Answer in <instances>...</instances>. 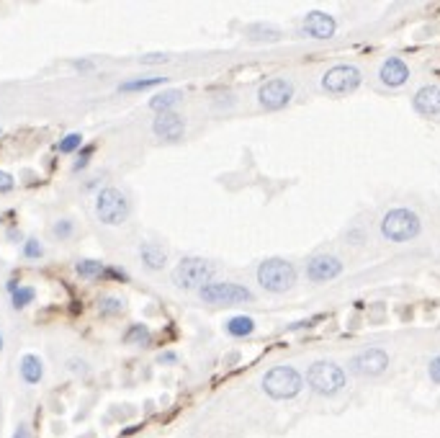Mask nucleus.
Segmentation results:
<instances>
[{"instance_id": "obj_1", "label": "nucleus", "mask_w": 440, "mask_h": 438, "mask_svg": "<svg viewBox=\"0 0 440 438\" xmlns=\"http://www.w3.org/2000/svg\"><path fill=\"white\" fill-rule=\"evenodd\" d=\"M261 387L270 400H294L304 387V376L299 374L294 366L281 364L263 374Z\"/></svg>"}, {"instance_id": "obj_2", "label": "nucleus", "mask_w": 440, "mask_h": 438, "mask_svg": "<svg viewBox=\"0 0 440 438\" xmlns=\"http://www.w3.org/2000/svg\"><path fill=\"white\" fill-rule=\"evenodd\" d=\"M258 283L270 294H283L288 289H294L297 283V268L286 258H265L258 265Z\"/></svg>"}, {"instance_id": "obj_3", "label": "nucleus", "mask_w": 440, "mask_h": 438, "mask_svg": "<svg viewBox=\"0 0 440 438\" xmlns=\"http://www.w3.org/2000/svg\"><path fill=\"white\" fill-rule=\"evenodd\" d=\"M423 229V222L414 214L412 209L407 207H396V209H389L381 219V235L389 240V243H410L420 235Z\"/></svg>"}, {"instance_id": "obj_4", "label": "nucleus", "mask_w": 440, "mask_h": 438, "mask_svg": "<svg viewBox=\"0 0 440 438\" xmlns=\"http://www.w3.org/2000/svg\"><path fill=\"white\" fill-rule=\"evenodd\" d=\"M170 279L178 289H183V292L204 289V286L211 283V279H214V265L209 263L206 258H196V256L180 258L178 265L173 268Z\"/></svg>"}, {"instance_id": "obj_5", "label": "nucleus", "mask_w": 440, "mask_h": 438, "mask_svg": "<svg viewBox=\"0 0 440 438\" xmlns=\"http://www.w3.org/2000/svg\"><path fill=\"white\" fill-rule=\"evenodd\" d=\"M306 382L317 394L330 397V394H337L348 384V376H345V369L335 361H315L306 369Z\"/></svg>"}, {"instance_id": "obj_6", "label": "nucleus", "mask_w": 440, "mask_h": 438, "mask_svg": "<svg viewBox=\"0 0 440 438\" xmlns=\"http://www.w3.org/2000/svg\"><path fill=\"white\" fill-rule=\"evenodd\" d=\"M129 199H126L124 191H118L114 186H106L100 189L98 196H96V217L103 222V225H111V227H118L129 219Z\"/></svg>"}, {"instance_id": "obj_7", "label": "nucleus", "mask_w": 440, "mask_h": 438, "mask_svg": "<svg viewBox=\"0 0 440 438\" xmlns=\"http://www.w3.org/2000/svg\"><path fill=\"white\" fill-rule=\"evenodd\" d=\"M198 297L206 304H214V307H234V304H247V301L255 299V294L243 286V283H232V281H211L206 283L204 289H198Z\"/></svg>"}, {"instance_id": "obj_8", "label": "nucleus", "mask_w": 440, "mask_h": 438, "mask_svg": "<svg viewBox=\"0 0 440 438\" xmlns=\"http://www.w3.org/2000/svg\"><path fill=\"white\" fill-rule=\"evenodd\" d=\"M294 98V82L286 80V78H273V80H265L258 88V103H261L265 111H279L286 109Z\"/></svg>"}, {"instance_id": "obj_9", "label": "nucleus", "mask_w": 440, "mask_h": 438, "mask_svg": "<svg viewBox=\"0 0 440 438\" xmlns=\"http://www.w3.org/2000/svg\"><path fill=\"white\" fill-rule=\"evenodd\" d=\"M363 80V75L355 64H335L330 67L327 73L322 75V88L327 93H335V96H340V93H351L355 91Z\"/></svg>"}, {"instance_id": "obj_10", "label": "nucleus", "mask_w": 440, "mask_h": 438, "mask_svg": "<svg viewBox=\"0 0 440 438\" xmlns=\"http://www.w3.org/2000/svg\"><path fill=\"white\" fill-rule=\"evenodd\" d=\"M389 366V353L384 348H366L351 358L353 374L358 376H378L384 374Z\"/></svg>"}, {"instance_id": "obj_11", "label": "nucleus", "mask_w": 440, "mask_h": 438, "mask_svg": "<svg viewBox=\"0 0 440 438\" xmlns=\"http://www.w3.org/2000/svg\"><path fill=\"white\" fill-rule=\"evenodd\" d=\"M340 274H342V261L337 256H330V253H319V256L309 258V263H306V279L312 283L335 281Z\"/></svg>"}, {"instance_id": "obj_12", "label": "nucleus", "mask_w": 440, "mask_h": 438, "mask_svg": "<svg viewBox=\"0 0 440 438\" xmlns=\"http://www.w3.org/2000/svg\"><path fill=\"white\" fill-rule=\"evenodd\" d=\"M152 134L162 142H178L186 134V121L175 111H165V114H155L152 119Z\"/></svg>"}, {"instance_id": "obj_13", "label": "nucleus", "mask_w": 440, "mask_h": 438, "mask_svg": "<svg viewBox=\"0 0 440 438\" xmlns=\"http://www.w3.org/2000/svg\"><path fill=\"white\" fill-rule=\"evenodd\" d=\"M304 31L315 39H330L337 31V21L330 13H324V10H312V13H306L304 19Z\"/></svg>"}, {"instance_id": "obj_14", "label": "nucleus", "mask_w": 440, "mask_h": 438, "mask_svg": "<svg viewBox=\"0 0 440 438\" xmlns=\"http://www.w3.org/2000/svg\"><path fill=\"white\" fill-rule=\"evenodd\" d=\"M378 78H381V82H384L387 88H399V85H405V82L410 80V67H407L405 60L389 57V60H384V64H381Z\"/></svg>"}, {"instance_id": "obj_15", "label": "nucleus", "mask_w": 440, "mask_h": 438, "mask_svg": "<svg viewBox=\"0 0 440 438\" xmlns=\"http://www.w3.org/2000/svg\"><path fill=\"white\" fill-rule=\"evenodd\" d=\"M412 106L417 114L438 116L440 114V85H423L420 91L414 93Z\"/></svg>"}, {"instance_id": "obj_16", "label": "nucleus", "mask_w": 440, "mask_h": 438, "mask_svg": "<svg viewBox=\"0 0 440 438\" xmlns=\"http://www.w3.org/2000/svg\"><path fill=\"white\" fill-rule=\"evenodd\" d=\"M180 100H183V91H178V88H162L160 93H155L152 98H150V109L155 114H165V111L175 109Z\"/></svg>"}, {"instance_id": "obj_17", "label": "nucleus", "mask_w": 440, "mask_h": 438, "mask_svg": "<svg viewBox=\"0 0 440 438\" xmlns=\"http://www.w3.org/2000/svg\"><path fill=\"white\" fill-rule=\"evenodd\" d=\"M139 258H142V263L150 271H160L162 265L168 263V253L160 245H155V243H142L139 245Z\"/></svg>"}, {"instance_id": "obj_18", "label": "nucleus", "mask_w": 440, "mask_h": 438, "mask_svg": "<svg viewBox=\"0 0 440 438\" xmlns=\"http://www.w3.org/2000/svg\"><path fill=\"white\" fill-rule=\"evenodd\" d=\"M21 376H24V382L26 384H39L42 382V376H44V366H42V358L34 356V353H26V356L21 358Z\"/></svg>"}, {"instance_id": "obj_19", "label": "nucleus", "mask_w": 440, "mask_h": 438, "mask_svg": "<svg viewBox=\"0 0 440 438\" xmlns=\"http://www.w3.org/2000/svg\"><path fill=\"white\" fill-rule=\"evenodd\" d=\"M225 328L232 338H247V335L255 333V319L247 317V315H234V317L227 319Z\"/></svg>"}, {"instance_id": "obj_20", "label": "nucleus", "mask_w": 440, "mask_h": 438, "mask_svg": "<svg viewBox=\"0 0 440 438\" xmlns=\"http://www.w3.org/2000/svg\"><path fill=\"white\" fill-rule=\"evenodd\" d=\"M168 78L162 75H155V78H134V80H126L118 85L121 93H137V91H147V88H155V85H165Z\"/></svg>"}, {"instance_id": "obj_21", "label": "nucleus", "mask_w": 440, "mask_h": 438, "mask_svg": "<svg viewBox=\"0 0 440 438\" xmlns=\"http://www.w3.org/2000/svg\"><path fill=\"white\" fill-rule=\"evenodd\" d=\"M103 271H106V265L100 263V261H93V258H80V261L75 263V274L80 276V279H88V281L100 279Z\"/></svg>"}, {"instance_id": "obj_22", "label": "nucleus", "mask_w": 440, "mask_h": 438, "mask_svg": "<svg viewBox=\"0 0 440 438\" xmlns=\"http://www.w3.org/2000/svg\"><path fill=\"white\" fill-rule=\"evenodd\" d=\"M34 299H36L34 286H18V289L10 292V301H13V307H16V310H26Z\"/></svg>"}, {"instance_id": "obj_23", "label": "nucleus", "mask_w": 440, "mask_h": 438, "mask_svg": "<svg viewBox=\"0 0 440 438\" xmlns=\"http://www.w3.org/2000/svg\"><path fill=\"white\" fill-rule=\"evenodd\" d=\"M98 312L100 315H106V317H114V315H121L124 312V301L114 297V294H106V297H100L98 301Z\"/></svg>"}, {"instance_id": "obj_24", "label": "nucleus", "mask_w": 440, "mask_h": 438, "mask_svg": "<svg viewBox=\"0 0 440 438\" xmlns=\"http://www.w3.org/2000/svg\"><path fill=\"white\" fill-rule=\"evenodd\" d=\"M247 37L255 39V42H279L281 31H279V28H268V26H261V24H255V26L247 28Z\"/></svg>"}, {"instance_id": "obj_25", "label": "nucleus", "mask_w": 440, "mask_h": 438, "mask_svg": "<svg viewBox=\"0 0 440 438\" xmlns=\"http://www.w3.org/2000/svg\"><path fill=\"white\" fill-rule=\"evenodd\" d=\"M80 145H82V134L72 132V134H64V137L60 139L57 150H60L62 155H70V152H75V150H80Z\"/></svg>"}, {"instance_id": "obj_26", "label": "nucleus", "mask_w": 440, "mask_h": 438, "mask_svg": "<svg viewBox=\"0 0 440 438\" xmlns=\"http://www.w3.org/2000/svg\"><path fill=\"white\" fill-rule=\"evenodd\" d=\"M147 340H150V330L144 328V325H132L124 335V343H129V346H134V343H147Z\"/></svg>"}, {"instance_id": "obj_27", "label": "nucleus", "mask_w": 440, "mask_h": 438, "mask_svg": "<svg viewBox=\"0 0 440 438\" xmlns=\"http://www.w3.org/2000/svg\"><path fill=\"white\" fill-rule=\"evenodd\" d=\"M52 232H54V238L57 240H67L75 232V225H72V219H60V222H54V227H52Z\"/></svg>"}, {"instance_id": "obj_28", "label": "nucleus", "mask_w": 440, "mask_h": 438, "mask_svg": "<svg viewBox=\"0 0 440 438\" xmlns=\"http://www.w3.org/2000/svg\"><path fill=\"white\" fill-rule=\"evenodd\" d=\"M24 256L31 258V261H36V258L44 256V245H42L36 238H28L26 243H24Z\"/></svg>"}, {"instance_id": "obj_29", "label": "nucleus", "mask_w": 440, "mask_h": 438, "mask_svg": "<svg viewBox=\"0 0 440 438\" xmlns=\"http://www.w3.org/2000/svg\"><path fill=\"white\" fill-rule=\"evenodd\" d=\"M428 374H430L432 382L440 384V356H435L430 364H428Z\"/></svg>"}, {"instance_id": "obj_30", "label": "nucleus", "mask_w": 440, "mask_h": 438, "mask_svg": "<svg viewBox=\"0 0 440 438\" xmlns=\"http://www.w3.org/2000/svg\"><path fill=\"white\" fill-rule=\"evenodd\" d=\"M8 191H13V175L0 170V193H8Z\"/></svg>"}, {"instance_id": "obj_31", "label": "nucleus", "mask_w": 440, "mask_h": 438, "mask_svg": "<svg viewBox=\"0 0 440 438\" xmlns=\"http://www.w3.org/2000/svg\"><path fill=\"white\" fill-rule=\"evenodd\" d=\"M111 276V279H114V281H129V274H126L124 268H106V271H103V276Z\"/></svg>"}, {"instance_id": "obj_32", "label": "nucleus", "mask_w": 440, "mask_h": 438, "mask_svg": "<svg viewBox=\"0 0 440 438\" xmlns=\"http://www.w3.org/2000/svg\"><path fill=\"white\" fill-rule=\"evenodd\" d=\"M170 55H165V52H155V55H142V62H168Z\"/></svg>"}, {"instance_id": "obj_33", "label": "nucleus", "mask_w": 440, "mask_h": 438, "mask_svg": "<svg viewBox=\"0 0 440 438\" xmlns=\"http://www.w3.org/2000/svg\"><path fill=\"white\" fill-rule=\"evenodd\" d=\"M90 152H93V147H85V152H82V157H78V160H75V170H82V168L88 165Z\"/></svg>"}, {"instance_id": "obj_34", "label": "nucleus", "mask_w": 440, "mask_h": 438, "mask_svg": "<svg viewBox=\"0 0 440 438\" xmlns=\"http://www.w3.org/2000/svg\"><path fill=\"white\" fill-rule=\"evenodd\" d=\"M72 67H75V70H80V73H90V70H93V62H90V60H75Z\"/></svg>"}, {"instance_id": "obj_35", "label": "nucleus", "mask_w": 440, "mask_h": 438, "mask_svg": "<svg viewBox=\"0 0 440 438\" xmlns=\"http://www.w3.org/2000/svg\"><path fill=\"white\" fill-rule=\"evenodd\" d=\"M13 438H31V433H28V428L21 423V426L16 428V433H13Z\"/></svg>"}, {"instance_id": "obj_36", "label": "nucleus", "mask_w": 440, "mask_h": 438, "mask_svg": "<svg viewBox=\"0 0 440 438\" xmlns=\"http://www.w3.org/2000/svg\"><path fill=\"white\" fill-rule=\"evenodd\" d=\"M157 361H160V364H175V353H173V351H168V353H162Z\"/></svg>"}, {"instance_id": "obj_37", "label": "nucleus", "mask_w": 440, "mask_h": 438, "mask_svg": "<svg viewBox=\"0 0 440 438\" xmlns=\"http://www.w3.org/2000/svg\"><path fill=\"white\" fill-rule=\"evenodd\" d=\"M0 351H3V338H0Z\"/></svg>"}]
</instances>
